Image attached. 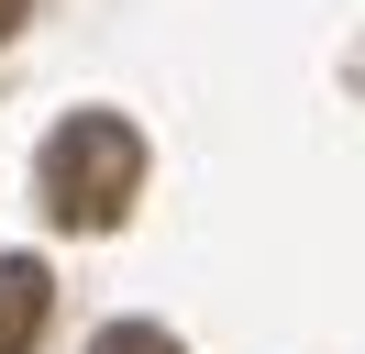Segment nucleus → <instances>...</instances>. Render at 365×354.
Masks as SVG:
<instances>
[{"label": "nucleus", "instance_id": "nucleus-2", "mask_svg": "<svg viewBox=\"0 0 365 354\" xmlns=\"http://www.w3.org/2000/svg\"><path fill=\"white\" fill-rule=\"evenodd\" d=\"M45 310H56L45 266H34V255H0V354H34V332H45Z\"/></svg>", "mask_w": 365, "mask_h": 354}, {"label": "nucleus", "instance_id": "nucleus-1", "mask_svg": "<svg viewBox=\"0 0 365 354\" xmlns=\"http://www.w3.org/2000/svg\"><path fill=\"white\" fill-rule=\"evenodd\" d=\"M144 188V133L122 111H78V122L45 133V211L67 233H111Z\"/></svg>", "mask_w": 365, "mask_h": 354}, {"label": "nucleus", "instance_id": "nucleus-4", "mask_svg": "<svg viewBox=\"0 0 365 354\" xmlns=\"http://www.w3.org/2000/svg\"><path fill=\"white\" fill-rule=\"evenodd\" d=\"M23 11H34V0H0V44H11V34H23Z\"/></svg>", "mask_w": 365, "mask_h": 354}, {"label": "nucleus", "instance_id": "nucleus-3", "mask_svg": "<svg viewBox=\"0 0 365 354\" xmlns=\"http://www.w3.org/2000/svg\"><path fill=\"white\" fill-rule=\"evenodd\" d=\"M89 354H178V332H155V321H111Z\"/></svg>", "mask_w": 365, "mask_h": 354}]
</instances>
